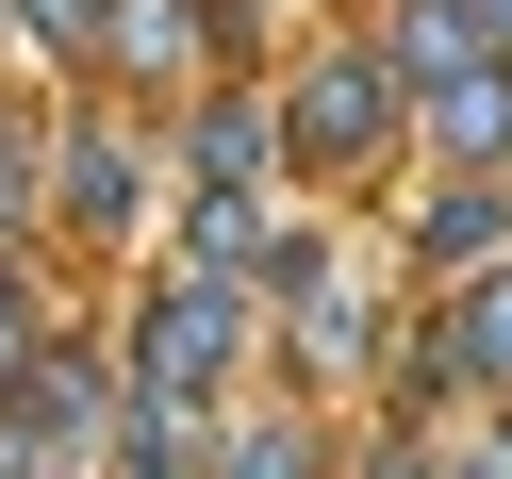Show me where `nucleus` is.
Listing matches in <instances>:
<instances>
[{
  "label": "nucleus",
  "mask_w": 512,
  "mask_h": 479,
  "mask_svg": "<svg viewBox=\"0 0 512 479\" xmlns=\"http://www.w3.org/2000/svg\"><path fill=\"white\" fill-rule=\"evenodd\" d=\"M232 331H248V298L182 265L166 298L133 314V397H199V380H232Z\"/></svg>",
  "instance_id": "obj_1"
},
{
  "label": "nucleus",
  "mask_w": 512,
  "mask_h": 479,
  "mask_svg": "<svg viewBox=\"0 0 512 479\" xmlns=\"http://www.w3.org/2000/svg\"><path fill=\"white\" fill-rule=\"evenodd\" d=\"M281 133L314 149V166H364L380 133H397V50H331V67H298V116Z\"/></svg>",
  "instance_id": "obj_2"
},
{
  "label": "nucleus",
  "mask_w": 512,
  "mask_h": 479,
  "mask_svg": "<svg viewBox=\"0 0 512 479\" xmlns=\"http://www.w3.org/2000/svg\"><path fill=\"white\" fill-rule=\"evenodd\" d=\"M512 50H496V17L479 0H397V83L413 100H446V83H496Z\"/></svg>",
  "instance_id": "obj_3"
},
{
  "label": "nucleus",
  "mask_w": 512,
  "mask_h": 479,
  "mask_svg": "<svg viewBox=\"0 0 512 479\" xmlns=\"http://www.w3.org/2000/svg\"><path fill=\"white\" fill-rule=\"evenodd\" d=\"M446 364H463V380H496V397H512V265L446 298Z\"/></svg>",
  "instance_id": "obj_4"
},
{
  "label": "nucleus",
  "mask_w": 512,
  "mask_h": 479,
  "mask_svg": "<svg viewBox=\"0 0 512 479\" xmlns=\"http://www.w3.org/2000/svg\"><path fill=\"white\" fill-rule=\"evenodd\" d=\"M116 67H149V83H182V67H199V0H116Z\"/></svg>",
  "instance_id": "obj_5"
},
{
  "label": "nucleus",
  "mask_w": 512,
  "mask_h": 479,
  "mask_svg": "<svg viewBox=\"0 0 512 479\" xmlns=\"http://www.w3.org/2000/svg\"><path fill=\"white\" fill-rule=\"evenodd\" d=\"M413 248H430V265H496V248H512V199H496V182H446Z\"/></svg>",
  "instance_id": "obj_6"
},
{
  "label": "nucleus",
  "mask_w": 512,
  "mask_h": 479,
  "mask_svg": "<svg viewBox=\"0 0 512 479\" xmlns=\"http://www.w3.org/2000/svg\"><path fill=\"white\" fill-rule=\"evenodd\" d=\"M67 215H83V232L133 215V149H116V133H67Z\"/></svg>",
  "instance_id": "obj_7"
},
{
  "label": "nucleus",
  "mask_w": 512,
  "mask_h": 479,
  "mask_svg": "<svg viewBox=\"0 0 512 479\" xmlns=\"http://www.w3.org/2000/svg\"><path fill=\"white\" fill-rule=\"evenodd\" d=\"M430 133L463 149V166H496V149H512V67H496V83H446V100H430Z\"/></svg>",
  "instance_id": "obj_8"
},
{
  "label": "nucleus",
  "mask_w": 512,
  "mask_h": 479,
  "mask_svg": "<svg viewBox=\"0 0 512 479\" xmlns=\"http://www.w3.org/2000/svg\"><path fill=\"white\" fill-rule=\"evenodd\" d=\"M182 149H199L215 182H248V166L281 149V133H265V100H199V133H182Z\"/></svg>",
  "instance_id": "obj_9"
},
{
  "label": "nucleus",
  "mask_w": 512,
  "mask_h": 479,
  "mask_svg": "<svg viewBox=\"0 0 512 479\" xmlns=\"http://www.w3.org/2000/svg\"><path fill=\"white\" fill-rule=\"evenodd\" d=\"M34 34L67 50V67H100V34H116V0H34Z\"/></svg>",
  "instance_id": "obj_10"
},
{
  "label": "nucleus",
  "mask_w": 512,
  "mask_h": 479,
  "mask_svg": "<svg viewBox=\"0 0 512 479\" xmlns=\"http://www.w3.org/2000/svg\"><path fill=\"white\" fill-rule=\"evenodd\" d=\"M232 479H314V430H248V446H232Z\"/></svg>",
  "instance_id": "obj_11"
},
{
  "label": "nucleus",
  "mask_w": 512,
  "mask_h": 479,
  "mask_svg": "<svg viewBox=\"0 0 512 479\" xmlns=\"http://www.w3.org/2000/svg\"><path fill=\"white\" fill-rule=\"evenodd\" d=\"M17 364H34V314H17V281H0V380H17Z\"/></svg>",
  "instance_id": "obj_12"
},
{
  "label": "nucleus",
  "mask_w": 512,
  "mask_h": 479,
  "mask_svg": "<svg viewBox=\"0 0 512 479\" xmlns=\"http://www.w3.org/2000/svg\"><path fill=\"white\" fill-rule=\"evenodd\" d=\"M0 479H67V446H0Z\"/></svg>",
  "instance_id": "obj_13"
},
{
  "label": "nucleus",
  "mask_w": 512,
  "mask_h": 479,
  "mask_svg": "<svg viewBox=\"0 0 512 479\" xmlns=\"http://www.w3.org/2000/svg\"><path fill=\"white\" fill-rule=\"evenodd\" d=\"M479 17H496V50H512V0H479Z\"/></svg>",
  "instance_id": "obj_14"
},
{
  "label": "nucleus",
  "mask_w": 512,
  "mask_h": 479,
  "mask_svg": "<svg viewBox=\"0 0 512 479\" xmlns=\"http://www.w3.org/2000/svg\"><path fill=\"white\" fill-rule=\"evenodd\" d=\"M479 479H512V446H496V463H479Z\"/></svg>",
  "instance_id": "obj_15"
}]
</instances>
